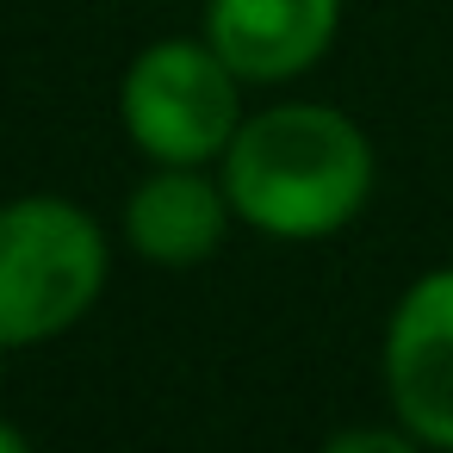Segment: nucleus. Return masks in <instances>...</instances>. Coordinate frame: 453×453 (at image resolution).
<instances>
[{
  "mask_svg": "<svg viewBox=\"0 0 453 453\" xmlns=\"http://www.w3.org/2000/svg\"><path fill=\"white\" fill-rule=\"evenodd\" d=\"M112 249L88 205L63 193L0 199V348L69 335L106 292Z\"/></svg>",
  "mask_w": 453,
  "mask_h": 453,
  "instance_id": "f03ea898",
  "label": "nucleus"
},
{
  "mask_svg": "<svg viewBox=\"0 0 453 453\" xmlns=\"http://www.w3.org/2000/svg\"><path fill=\"white\" fill-rule=\"evenodd\" d=\"M0 453H26V428H13V422H0Z\"/></svg>",
  "mask_w": 453,
  "mask_h": 453,
  "instance_id": "0eeeda50",
  "label": "nucleus"
},
{
  "mask_svg": "<svg viewBox=\"0 0 453 453\" xmlns=\"http://www.w3.org/2000/svg\"><path fill=\"white\" fill-rule=\"evenodd\" d=\"M218 180L236 205V224L273 242H323L366 211L379 156L342 106L286 100L236 125L230 150L218 156Z\"/></svg>",
  "mask_w": 453,
  "mask_h": 453,
  "instance_id": "f257e3e1",
  "label": "nucleus"
},
{
  "mask_svg": "<svg viewBox=\"0 0 453 453\" xmlns=\"http://www.w3.org/2000/svg\"><path fill=\"white\" fill-rule=\"evenodd\" d=\"M385 397L416 447L453 453V267H428L385 323Z\"/></svg>",
  "mask_w": 453,
  "mask_h": 453,
  "instance_id": "20e7f679",
  "label": "nucleus"
},
{
  "mask_svg": "<svg viewBox=\"0 0 453 453\" xmlns=\"http://www.w3.org/2000/svg\"><path fill=\"white\" fill-rule=\"evenodd\" d=\"M242 119V75L205 38H156L119 75V125L150 162L218 168Z\"/></svg>",
  "mask_w": 453,
  "mask_h": 453,
  "instance_id": "7ed1b4c3",
  "label": "nucleus"
},
{
  "mask_svg": "<svg viewBox=\"0 0 453 453\" xmlns=\"http://www.w3.org/2000/svg\"><path fill=\"white\" fill-rule=\"evenodd\" d=\"M7 354H13V348H0V385H7Z\"/></svg>",
  "mask_w": 453,
  "mask_h": 453,
  "instance_id": "6e6552de",
  "label": "nucleus"
},
{
  "mask_svg": "<svg viewBox=\"0 0 453 453\" xmlns=\"http://www.w3.org/2000/svg\"><path fill=\"white\" fill-rule=\"evenodd\" d=\"M236 224V205L218 180V168L187 162H150V174L125 193V242L137 261L162 273L205 267Z\"/></svg>",
  "mask_w": 453,
  "mask_h": 453,
  "instance_id": "423d86ee",
  "label": "nucleus"
},
{
  "mask_svg": "<svg viewBox=\"0 0 453 453\" xmlns=\"http://www.w3.org/2000/svg\"><path fill=\"white\" fill-rule=\"evenodd\" d=\"M342 32V0H205V44L242 75V88H280L311 75Z\"/></svg>",
  "mask_w": 453,
  "mask_h": 453,
  "instance_id": "39448f33",
  "label": "nucleus"
}]
</instances>
